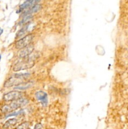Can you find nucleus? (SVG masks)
<instances>
[{
    "label": "nucleus",
    "mask_w": 128,
    "mask_h": 129,
    "mask_svg": "<svg viewBox=\"0 0 128 129\" xmlns=\"http://www.w3.org/2000/svg\"><path fill=\"white\" fill-rule=\"evenodd\" d=\"M30 74L29 73H25V74H16L11 77L4 84L5 87H11L13 86H18L21 83H24V80L27 79Z\"/></svg>",
    "instance_id": "f257e3e1"
},
{
    "label": "nucleus",
    "mask_w": 128,
    "mask_h": 129,
    "mask_svg": "<svg viewBox=\"0 0 128 129\" xmlns=\"http://www.w3.org/2000/svg\"><path fill=\"white\" fill-rule=\"evenodd\" d=\"M28 103V100L27 98H21L18 99V100L14 101L12 102L11 104L8 105H5L2 108V112L4 113H6V112H15V110H17L20 107L25 106V105H27Z\"/></svg>",
    "instance_id": "f03ea898"
},
{
    "label": "nucleus",
    "mask_w": 128,
    "mask_h": 129,
    "mask_svg": "<svg viewBox=\"0 0 128 129\" xmlns=\"http://www.w3.org/2000/svg\"><path fill=\"white\" fill-rule=\"evenodd\" d=\"M34 64L35 62L33 60L26 59L25 61H22L16 64L13 69L14 71H21V70L28 69L32 68L34 66Z\"/></svg>",
    "instance_id": "7ed1b4c3"
},
{
    "label": "nucleus",
    "mask_w": 128,
    "mask_h": 129,
    "mask_svg": "<svg viewBox=\"0 0 128 129\" xmlns=\"http://www.w3.org/2000/svg\"><path fill=\"white\" fill-rule=\"evenodd\" d=\"M33 39V34H29L18 40L15 44V47L18 49H22L31 44Z\"/></svg>",
    "instance_id": "20e7f679"
},
{
    "label": "nucleus",
    "mask_w": 128,
    "mask_h": 129,
    "mask_svg": "<svg viewBox=\"0 0 128 129\" xmlns=\"http://www.w3.org/2000/svg\"><path fill=\"white\" fill-rule=\"evenodd\" d=\"M25 95L24 93L19 91H13L5 94L3 96V100L5 102H14L18 99L21 98Z\"/></svg>",
    "instance_id": "39448f33"
},
{
    "label": "nucleus",
    "mask_w": 128,
    "mask_h": 129,
    "mask_svg": "<svg viewBox=\"0 0 128 129\" xmlns=\"http://www.w3.org/2000/svg\"><path fill=\"white\" fill-rule=\"evenodd\" d=\"M34 50V45L30 44L28 46L23 48L22 49H20L17 53V55L19 58H26L29 56Z\"/></svg>",
    "instance_id": "423d86ee"
},
{
    "label": "nucleus",
    "mask_w": 128,
    "mask_h": 129,
    "mask_svg": "<svg viewBox=\"0 0 128 129\" xmlns=\"http://www.w3.org/2000/svg\"><path fill=\"white\" fill-rule=\"evenodd\" d=\"M35 96L38 101L42 104L43 106H46L48 104L47 94L43 91H37L35 93Z\"/></svg>",
    "instance_id": "0eeeda50"
},
{
    "label": "nucleus",
    "mask_w": 128,
    "mask_h": 129,
    "mask_svg": "<svg viewBox=\"0 0 128 129\" xmlns=\"http://www.w3.org/2000/svg\"><path fill=\"white\" fill-rule=\"evenodd\" d=\"M38 1H27L24 2L20 6V9H18L19 11H18L17 13H20L21 11H23V9H27V8L31 7L32 6H33L35 4H37V3H38Z\"/></svg>",
    "instance_id": "6e6552de"
},
{
    "label": "nucleus",
    "mask_w": 128,
    "mask_h": 129,
    "mask_svg": "<svg viewBox=\"0 0 128 129\" xmlns=\"http://www.w3.org/2000/svg\"><path fill=\"white\" fill-rule=\"evenodd\" d=\"M41 8H42V6L40 5V4H35V5H33V6L31 7L28 10L26 11L23 13L24 16H27V15H32V14H33V13H36V12L40 10Z\"/></svg>",
    "instance_id": "1a4fd4ad"
},
{
    "label": "nucleus",
    "mask_w": 128,
    "mask_h": 129,
    "mask_svg": "<svg viewBox=\"0 0 128 129\" xmlns=\"http://www.w3.org/2000/svg\"><path fill=\"white\" fill-rule=\"evenodd\" d=\"M33 83H32V82H27V83H21V84L15 86V90H27L28 88H30L31 86L33 85Z\"/></svg>",
    "instance_id": "9d476101"
},
{
    "label": "nucleus",
    "mask_w": 128,
    "mask_h": 129,
    "mask_svg": "<svg viewBox=\"0 0 128 129\" xmlns=\"http://www.w3.org/2000/svg\"><path fill=\"white\" fill-rule=\"evenodd\" d=\"M29 24H30L29 23H27L26 25H24L23 27L20 30H19V32L16 33V38L21 37V36L23 35L24 34H25V33L27 32V30H28V27H29Z\"/></svg>",
    "instance_id": "9b49d317"
},
{
    "label": "nucleus",
    "mask_w": 128,
    "mask_h": 129,
    "mask_svg": "<svg viewBox=\"0 0 128 129\" xmlns=\"http://www.w3.org/2000/svg\"><path fill=\"white\" fill-rule=\"evenodd\" d=\"M16 123H17V120L16 119H11L6 122L3 127H4V129H7V128L10 127L11 126H13V125H16Z\"/></svg>",
    "instance_id": "f8f14e48"
},
{
    "label": "nucleus",
    "mask_w": 128,
    "mask_h": 129,
    "mask_svg": "<svg viewBox=\"0 0 128 129\" xmlns=\"http://www.w3.org/2000/svg\"><path fill=\"white\" fill-rule=\"evenodd\" d=\"M32 18V15H27V16H24L23 19L20 21V22L19 23L20 25H26V23H28L29 20H30L31 18Z\"/></svg>",
    "instance_id": "ddd939ff"
},
{
    "label": "nucleus",
    "mask_w": 128,
    "mask_h": 129,
    "mask_svg": "<svg viewBox=\"0 0 128 129\" xmlns=\"http://www.w3.org/2000/svg\"><path fill=\"white\" fill-rule=\"evenodd\" d=\"M30 127V123L28 122H25L22 123L20 125H19L16 129H28Z\"/></svg>",
    "instance_id": "4468645a"
},
{
    "label": "nucleus",
    "mask_w": 128,
    "mask_h": 129,
    "mask_svg": "<svg viewBox=\"0 0 128 129\" xmlns=\"http://www.w3.org/2000/svg\"><path fill=\"white\" fill-rule=\"evenodd\" d=\"M21 112H22V111H19V112H13V113H9V114H8V115L6 117V118H8V117H12V116H17L18 115H20Z\"/></svg>",
    "instance_id": "2eb2a0df"
},
{
    "label": "nucleus",
    "mask_w": 128,
    "mask_h": 129,
    "mask_svg": "<svg viewBox=\"0 0 128 129\" xmlns=\"http://www.w3.org/2000/svg\"><path fill=\"white\" fill-rule=\"evenodd\" d=\"M42 129V125L41 124H36L33 129Z\"/></svg>",
    "instance_id": "dca6fc26"
},
{
    "label": "nucleus",
    "mask_w": 128,
    "mask_h": 129,
    "mask_svg": "<svg viewBox=\"0 0 128 129\" xmlns=\"http://www.w3.org/2000/svg\"><path fill=\"white\" fill-rule=\"evenodd\" d=\"M3 29H2V28H0V36L1 35V34H2V33H3Z\"/></svg>",
    "instance_id": "f3484780"
},
{
    "label": "nucleus",
    "mask_w": 128,
    "mask_h": 129,
    "mask_svg": "<svg viewBox=\"0 0 128 129\" xmlns=\"http://www.w3.org/2000/svg\"><path fill=\"white\" fill-rule=\"evenodd\" d=\"M1 55H0V61H1Z\"/></svg>",
    "instance_id": "a211bd4d"
}]
</instances>
